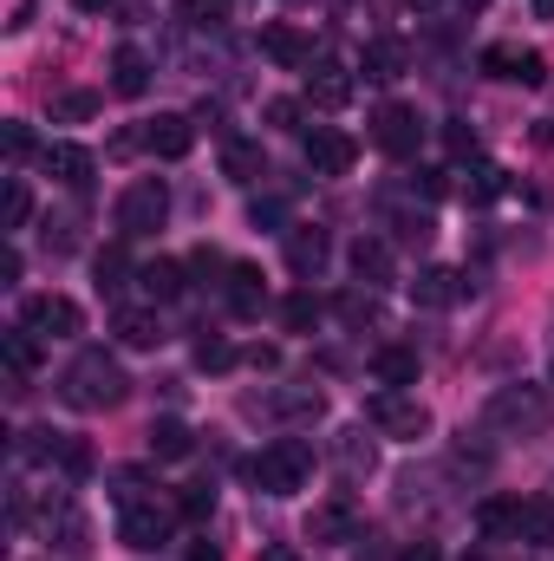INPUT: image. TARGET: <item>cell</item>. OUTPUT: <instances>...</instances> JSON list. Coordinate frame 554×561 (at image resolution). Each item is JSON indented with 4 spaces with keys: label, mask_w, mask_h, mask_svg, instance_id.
I'll return each instance as SVG.
<instances>
[{
    "label": "cell",
    "mask_w": 554,
    "mask_h": 561,
    "mask_svg": "<svg viewBox=\"0 0 554 561\" xmlns=\"http://www.w3.org/2000/svg\"><path fill=\"white\" fill-rule=\"evenodd\" d=\"M366 419H372V431H385V437H399V444H417V437L430 431V412H424L417 399H405V392H379V399L366 405Z\"/></svg>",
    "instance_id": "52a82bcc"
},
{
    "label": "cell",
    "mask_w": 554,
    "mask_h": 561,
    "mask_svg": "<svg viewBox=\"0 0 554 561\" xmlns=\"http://www.w3.org/2000/svg\"><path fill=\"white\" fill-rule=\"evenodd\" d=\"M249 477H255V490H268V496L307 490V477H313V444H307V437H275L268 450L249 457Z\"/></svg>",
    "instance_id": "7a4b0ae2"
},
{
    "label": "cell",
    "mask_w": 554,
    "mask_h": 561,
    "mask_svg": "<svg viewBox=\"0 0 554 561\" xmlns=\"http://www.w3.org/2000/svg\"><path fill=\"white\" fill-rule=\"evenodd\" d=\"M320 405H326V399H320L313 386H300V392H275V412H280V419H320Z\"/></svg>",
    "instance_id": "e575fe53"
},
{
    "label": "cell",
    "mask_w": 554,
    "mask_h": 561,
    "mask_svg": "<svg viewBox=\"0 0 554 561\" xmlns=\"http://www.w3.org/2000/svg\"><path fill=\"white\" fill-rule=\"evenodd\" d=\"M489 424L496 431H509V437H542L554 424V405L542 386H496V399H489Z\"/></svg>",
    "instance_id": "3957f363"
},
{
    "label": "cell",
    "mask_w": 554,
    "mask_h": 561,
    "mask_svg": "<svg viewBox=\"0 0 554 561\" xmlns=\"http://www.w3.org/2000/svg\"><path fill=\"white\" fill-rule=\"evenodd\" d=\"M529 7H535V13H542V20H554V0H529Z\"/></svg>",
    "instance_id": "681fc988"
},
{
    "label": "cell",
    "mask_w": 554,
    "mask_h": 561,
    "mask_svg": "<svg viewBox=\"0 0 554 561\" xmlns=\"http://www.w3.org/2000/svg\"><path fill=\"white\" fill-rule=\"evenodd\" d=\"M196 366L203 373H222V366H235V346L222 333H209V340H196Z\"/></svg>",
    "instance_id": "74e56055"
},
{
    "label": "cell",
    "mask_w": 554,
    "mask_h": 561,
    "mask_svg": "<svg viewBox=\"0 0 554 561\" xmlns=\"http://www.w3.org/2000/svg\"><path fill=\"white\" fill-rule=\"evenodd\" d=\"M92 268H99V294H118V287H125V275H131V262H125V249H105V255H99Z\"/></svg>",
    "instance_id": "d590c367"
},
{
    "label": "cell",
    "mask_w": 554,
    "mask_h": 561,
    "mask_svg": "<svg viewBox=\"0 0 554 561\" xmlns=\"http://www.w3.org/2000/svg\"><path fill=\"white\" fill-rule=\"evenodd\" d=\"M463 7H483V0H463Z\"/></svg>",
    "instance_id": "f907efd6"
},
{
    "label": "cell",
    "mask_w": 554,
    "mask_h": 561,
    "mask_svg": "<svg viewBox=\"0 0 554 561\" xmlns=\"http://www.w3.org/2000/svg\"><path fill=\"white\" fill-rule=\"evenodd\" d=\"M72 7H79V13H105L112 0H72Z\"/></svg>",
    "instance_id": "c3c4849f"
},
{
    "label": "cell",
    "mask_w": 554,
    "mask_h": 561,
    "mask_svg": "<svg viewBox=\"0 0 554 561\" xmlns=\"http://www.w3.org/2000/svg\"><path fill=\"white\" fill-rule=\"evenodd\" d=\"M476 529H483L489 542H503V536H516V503H503V496H489V503L476 510Z\"/></svg>",
    "instance_id": "836d02e7"
},
{
    "label": "cell",
    "mask_w": 554,
    "mask_h": 561,
    "mask_svg": "<svg viewBox=\"0 0 554 561\" xmlns=\"http://www.w3.org/2000/svg\"><path fill=\"white\" fill-rule=\"evenodd\" d=\"M339 313L359 327V320H379V300H372V294H346V300H339Z\"/></svg>",
    "instance_id": "b9f144b4"
},
{
    "label": "cell",
    "mask_w": 554,
    "mask_h": 561,
    "mask_svg": "<svg viewBox=\"0 0 554 561\" xmlns=\"http://www.w3.org/2000/svg\"><path fill=\"white\" fill-rule=\"evenodd\" d=\"M405 59H412V53H405V39H392V33H379V39H366V59H359V66H366V79H379V85H392V79L405 72Z\"/></svg>",
    "instance_id": "e0dca14e"
},
{
    "label": "cell",
    "mask_w": 554,
    "mask_h": 561,
    "mask_svg": "<svg viewBox=\"0 0 554 561\" xmlns=\"http://www.w3.org/2000/svg\"><path fill=\"white\" fill-rule=\"evenodd\" d=\"M333 457H339V470H346V477H359V470H372V444H366V431H339V444H333Z\"/></svg>",
    "instance_id": "d6a6232c"
},
{
    "label": "cell",
    "mask_w": 554,
    "mask_h": 561,
    "mask_svg": "<svg viewBox=\"0 0 554 561\" xmlns=\"http://www.w3.org/2000/svg\"><path fill=\"white\" fill-rule=\"evenodd\" d=\"M26 216H33V190H26V176H7V196H0V229H26Z\"/></svg>",
    "instance_id": "4dcf8cb0"
},
{
    "label": "cell",
    "mask_w": 554,
    "mask_h": 561,
    "mask_svg": "<svg viewBox=\"0 0 554 561\" xmlns=\"http://www.w3.org/2000/svg\"><path fill=\"white\" fill-rule=\"evenodd\" d=\"M112 92L118 99H143L150 92V59H143L138 46H118L112 53Z\"/></svg>",
    "instance_id": "d6986e66"
},
{
    "label": "cell",
    "mask_w": 554,
    "mask_h": 561,
    "mask_svg": "<svg viewBox=\"0 0 554 561\" xmlns=\"http://www.w3.org/2000/svg\"><path fill=\"white\" fill-rule=\"evenodd\" d=\"M170 222V190H163V176H138L125 196H118V229L125 236H157Z\"/></svg>",
    "instance_id": "277c9868"
},
{
    "label": "cell",
    "mask_w": 554,
    "mask_h": 561,
    "mask_svg": "<svg viewBox=\"0 0 554 561\" xmlns=\"http://www.w3.org/2000/svg\"><path fill=\"white\" fill-rule=\"evenodd\" d=\"M372 144H379L385 157H417V144H424V118H417L412 105H379V118H372Z\"/></svg>",
    "instance_id": "ba28073f"
},
{
    "label": "cell",
    "mask_w": 554,
    "mask_h": 561,
    "mask_svg": "<svg viewBox=\"0 0 554 561\" xmlns=\"http://www.w3.org/2000/svg\"><path fill=\"white\" fill-rule=\"evenodd\" d=\"M0 359H7L13 379H33V373H39V333H26V327L0 333Z\"/></svg>",
    "instance_id": "603a6c76"
},
{
    "label": "cell",
    "mask_w": 554,
    "mask_h": 561,
    "mask_svg": "<svg viewBox=\"0 0 554 561\" xmlns=\"http://www.w3.org/2000/svg\"><path fill=\"white\" fill-rule=\"evenodd\" d=\"M470 294V280L457 275V268H424V275L412 280V300L417 307H457Z\"/></svg>",
    "instance_id": "2e32d148"
},
{
    "label": "cell",
    "mask_w": 554,
    "mask_h": 561,
    "mask_svg": "<svg viewBox=\"0 0 554 561\" xmlns=\"http://www.w3.org/2000/svg\"><path fill=\"white\" fill-rule=\"evenodd\" d=\"M176 510H183V516H189V523H203V516H209V510H216V490H209V483H189V490H183V496H176Z\"/></svg>",
    "instance_id": "f35d334b"
},
{
    "label": "cell",
    "mask_w": 554,
    "mask_h": 561,
    "mask_svg": "<svg viewBox=\"0 0 554 561\" xmlns=\"http://www.w3.org/2000/svg\"><path fill=\"white\" fill-rule=\"evenodd\" d=\"M176 13H183V26H196V33H222L229 13H235V0H176Z\"/></svg>",
    "instance_id": "83f0119b"
},
{
    "label": "cell",
    "mask_w": 554,
    "mask_h": 561,
    "mask_svg": "<svg viewBox=\"0 0 554 561\" xmlns=\"http://www.w3.org/2000/svg\"><path fill=\"white\" fill-rule=\"evenodd\" d=\"M399 236H405V242H430V236H437L430 209H399Z\"/></svg>",
    "instance_id": "ab89813d"
},
{
    "label": "cell",
    "mask_w": 554,
    "mask_h": 561,
    "mask_svg": "<svg viewBox=\"0 0 554 561\" xmlns=\"http://www.w3.org/2000/svg\"><path fill=\"white\" fill-rule=\"evenodd\" d=\"M443 138H450V150H457V157H470V150H476V131H470V125H450Z\"/></svg>",
    "instance_id": "f6af8a7d"
},
{
    "label": "cell",
    "mask_w": 554,
    "mask_h": 561,
    "mask_svg": "<svg viewBox=\"0 0 554 561\" xmlns=\"http://www.w3.org/2000/svg\"><path fill=\"white\" fill-rule=\"evenodd\" d=\"M0 150H7L13 163H20V157L33 150V131H26V125H7V131H0Z\"/></svg>",
    "instance_id": "7bdbcfd3"
},
{
    "label": "cell",
    "mask_w": 554,
    "mask_h": 561,
    "mask_svg": "<svg viewBox=\"0 0 554 561\" xmlns=\"http://www.w3.org/2000/svg\"><path fill=\"white\" fill-rule=\"evenodd\" d=\"M326 262H333V242H326V229H313V222H293V229H287V268H293L300 280H313Z\"/></svg>",
    "instance_id": "8fae6325"
},
{
    "label": "cell",
    "mask_w": 554,
    "mask_h": 561,
    "mask_svg": "<svg viewBox=\"0 0 554 561\" xmlns=\"http://www.w3.org/2000/svg\"><path fill=\"white\" fill-rule=\"evenodd\" d=\"M118 542L138 549V556L163 549V542H170V510H163V503H131V510L118 516Z\"/></svg>",
    "instance_id": "30bf717a"
},
{
    "label": "cell",
    "mask_w": 554,
    "mask_h": 561,
    "mask_svg": "<svg viewBox=\"0 0 554 561\" xmlns=\"http://www.w3.org/2000/svg\"><path fill=\"white\" fill-rule=\"evenodd\" d=\"M399 561H443V549H437L430 536H417V542H405V549H399Z\"/></svg>",
    "instance_id": "ee69618b"
},
{
    "label": "cell",
    "mask_w": 554,
    "mask_h": 561,
    "mask_svg": "<svg viewBox=\"0 0 554 561\" xmlns=\"http://www.w3.org/2000/svg\"><path fill=\"white\" fill-rule=\"evenodd\" d=\"M262 561H300V549H287V542H268V549H262Z\"/></svg>",
    "instance_id": "7dc6e473"
},
{
    "label": "cell",
    "mask_w": 554,
    "mask_h": 561,
    "mask_svg": "<svg viewBox=\"0 0 554 561\" xmlns=\"http://www.w3.org/2000/svg\"><path fill=\"white\" fill-rule=\"evenodd\" d=\"M372 379H379L385 392L412 386V379H417V353H412V346H379V353H372Z\"/></svg>",
    "instance_id": "7402d4cb"
},
{
    "label": "cell",
    "mask_w": 554,
    "mask_h": 561,
    "mask_svg": "<svg viewBox=\"0 0 554 561\" xmlns=\"http://www.w3.org/2000/svg\"><path fill=\"white\" fill-rule=\"evenodd\" d=\"M280 320H287L293 333H307V327H320V300H313V294H287V307H280Z\"/></svg>",
    "instance_id": "8d00e7d4"
},
{
    "label": "cell",
    "mask_w": 554,
    "mask_h": 561,
    "mask_svg": "<svg viewBox=\"0 0 554 561\" xmlns=\"http://www.w3.org/2000/svg\"><path fill=\"white\" fill-rule=\"evenodd\" d=\"M489 79H509V85H549V59L535 53V46H509V39H496V46H483V59H476Z\"/></svg>",
    "instance_id": "8992f818"
},
{
    "label": "cell",
    "mask_w": 554,
    "mask_h": 561,
    "mask_svg": "<svg viewBox=\"0 0 554 561\" xmlns=\"http://www.w3.org/2000/svg\"><path fill=\"white\" fill-rule=\"evenodd\" d=\"M189 424L183 419H157L150 424V457H163V463H176V457H189Z\"/></svg>",
    "instance_id": "4316f807"
},
{
    "label": "cell",
    "mask_w": 554,
    "mask_h": 561,
    "mask_svg": "<svg viewBox=\"0 0 554 561\" xmlns=\"http://www.w3.org/2000/svg\"><path fill=\"white\" fill-rule=\"evenodd\" d=\"M183 561H222V549H216V542L203 536V542H189V556H183Z\"/></svg>",
    "instance_id": "bcb514c9"
},
{
    "label": "cell",
    "mask_w": 554,
    "mask_h": 561,
    "mask_svg": "<svg viewBox=\"0 0 554 561\" xmlns=\"http://www.w3.org/2000/svg\"><path fill=\"white\" fill-rule=\"evenodd\" d=\"M59 399H66L72 412H112V405L131 399V379H125L118 359H105V353H79V359L66 366V379H59Z\"/></svg>",
    "instance_id": "6da1fadb"
},
{
    "label": "cell",
    "mask_w": 554,
    "mask_h": 561,
    "mask_svg": "<svg viewBox=\"0 0 554 561\" xmlns=\"http://www.w3.org/2000/svg\"><path fill=\"white\" fill-rule=\"evenodd\" d=\"M307 99H313L320 112H339V105L353 99V72H346L339 59H313V66H307Z\"/></svg>",
    "instance_id": "4fadbf2b"
},
{
    "label": "cell",
    "mask_w": 554,
    "mask_h": 561,
    "mask_svg": "<svg viewBox=\"0 0 554 561\" xmlns=\"http://www.w3.org/2000/svg\"><path fill=\"white\" fill-rule=\"evenodd\" d=\"M143 144H150L157 157H189V144H196V118H183V112H157V118L143 125Z\"/></svg>",
    "instance_id": "5bb4252c"
},
{
    "label": "cell",
    "mask_w": 554,
    "mask_h": 561,
    "mask_svg": "<svg viewBox=\"0 0 554 561\" xmlns=\"http://www.w3.org/2000/svg\"><path fill=\"white\" fill-rule=\"evenodd\" d=\"M268 125L275 131H300V105L293 99H268Z\"/></svg>",
    "instance_id": "60d3db41"
},
{
    "label": "cell",
    "mask_w": 554,
    "mask_h": 561,
    "mask_svg": "<svg viewBox=\"0 0 554 561\" xmlns=\"http://www.w3.org/2000/svg\"><path fill=\"white\" fill-rule=\"evenodd\" d=\"M509 190V170L503 163H470V176H463V196L470 203H496Z\"/></svg>",
    "instance_id": "f1b7e54d"
},
{
    "label": "cell",
    "mask_w": 554,
    "mask_h": 561,
    "mask_svg": "<svg viewBox=\"0 0 554 561\" xmlns=\"http://www.w3.org/2000/svg\"><path fill=\"white\" fill-rule=\"evenodd\" d=\"M20 327L39 333V340H79L85 333V313L66 294H33V300H20Z\"/></svg>",
    "instance_id": "5b68a950"
},
{
    "label": "cell",
    "mask_w": 554,
    "mask_h": 561,
    "mask_svg": "<svg viewBox=\"0 0 554 561\" xmlns=\"http://www.w3.org/2000/svg\"><path fill=\"white\" fill-rule=\"evenodd\" d=\"M222 170H229L235 183H255V176H268V157H262V144L229 138V144H222Z\"/></svg>",
    "instance_id": "484cf974"
},
{
    "label": "cell",
    "mask_w": 554,
    "mask_h": 561,
    "mask_svg": "<svg viewBox=\"0 0 554 561\" xmlns=\"http://www.w3.org/2000/svg\"><path fill=\"white\" fill-rule=\"evenodd\" d=\"M262 53H268L275 66H287V72L313 66V46H307V33H300V26H287V20H275V26H262Z\"/></svg>",
    "instance_id": "9a60e30c"
},
{
    "label": "cell",
    "mask_w": 554,
    "mask_h": 561,
    "mask_svg": "<svg viewBox=\"0 0 554 561\" xmlns=\"http://www.w3.org/2000/svg\"><path fill=\"white\" fill-rule=\"evenodd\" d=\"M346 262H353V275L366 280V287H385V280H392V249H385L379 236H359Z\"/></svg>",
    "instance_id": "ffe728a7"
},
{
    "label": "cell",
    "mask_w": 554,
    "mask_h": 561,
    "mask_svg": "<svg viewBox=\"0 0 554 561\" xmlns=\"http://www.w3.org/2000/svg\"><path fill=\"white\" fill-rule=\"evenodd\" d=\"M307 542H359L353 536V503L339 496V503H320L313 516H307Z\"/></svg>",
    "instance_id": "ac0fdd59"
},
{
    "label": "cell",
    "mask_w": 554,
    "mask_h": 561,
    "mask_svg": "<svg viewBox=\"0 0 554 561\" xmlns=\"http://www.w3.org/2000/svg\"><path fill=\"white\" fill-rule=\"evenodd\" d=\"M112 333H118L125 346H138V353L163 346V327H157V313H143V307H118V313H112Z\"/></svg>",
    "instance_id": "44dd1931"
},
{
    "label": "cell",
    "mask_w": 554,
    "mask_h": 561,
    "mask_svg": "<svg viewBox=\"0 0 554 561\" xmlns=\"http://www.w3.org/2000/svg\"><path fill=\"white\" fill-rule=\"evenodd\" d=\"M39 170H46L53 183H66V190H85L99 163H92L85 144H46V150H39Z\"/></svg>",
    "instance_id": "7c38bea8"
},
{
    "label": "cell",
    "mask_w": 554,
    "mask_h": 561,
    "mask_svg": "<svg viewBox=\"0 0 554 561\" xmlns=\"http://www.w3.org/2000/svg\"><path fill=\"white\" fill-rule=\"evenodd\" d=\"M412 7H430V0H412Z\"/></svg>",
    "instance_id": "816d5d0a"
},
{
    "label": "cell",
    "mask_w": 554,
    "mask_h": 561,
    "mask_svg": "<svg viewBox=\"0 0 554 561\" xmlns=\"http://www.w3.org/2000/svg\"><path fill=\"white\" fill-rule=\"evenodd\" d=\"M262 300H268V294H262V268L235 262V268H229V307H235L242 320H255V313H262Z\"/></svg>",
    "instance_id": "d4e9b609"
},
{
    "label": "cell",
    "mask_w": 554,
    "mask_h": 561,
    "mask_svg": "<svg viewBox=\"0 0 554 561\" xmlns=\"http://www.w3.org/2000/svg\"><path fill=\"white\" fill-rule=\"evenodd\" d=\"M99 118V92H59L53 99V125H85Z\"/></svg>",
    "instance_id": "1f68e13d"
},
{
    "label": "cell",
    "mask_w": 554,
    "mask_h": 561,
    "mask_svg": "<svg viewBox=\"0 0 554 561\" xmlns=\"http://www.w3.org/2000/svg\"><path fill=\"white\" fill-rule=\"evenodd\" d=\"M516 542H554V496L516 503Z\"/></svg>",
    "instance_id": "cb8c5ba5"
},
{
    "label": "cell",
    "mask_w": 554,
    "mask_h": 561,
    "mask_svg": "<svg viewBox=\"0 0 554 561\" xmlns=\"http://www.w3.org/2000/svg\"><path fill=\"white\" fill-rule=\"evenodd\" d=\"M138 287L150 294V300H176V294H183V268H176V262H143Z\"/></svg>",
    "instance_id": "f546056e"
},
{
    "label": "cell",
    "mask_w": 554,
    "mask_h": 561,
    "mask_svg": "<svg viewBox=\"0 0 554 561\" xmlns=\"http://www.w3.org/2000/svg\"><path fill=\"white\" fill-rule=\"evenodd\" d=\"M307 163H313V176H346L359 163V144L346 138L339 125H313L307 131Z\"/></svg>",
    "instance_id": "9c48e42d"
}]
</instances>
